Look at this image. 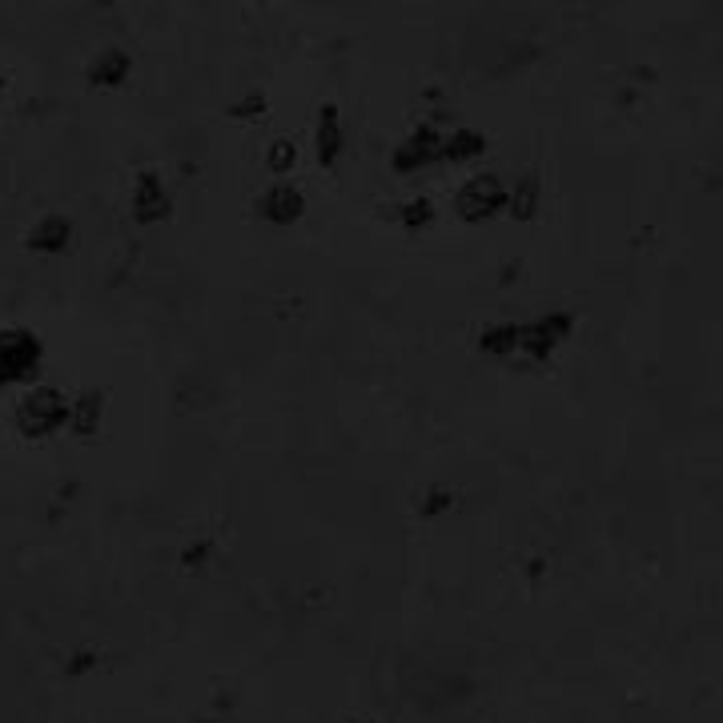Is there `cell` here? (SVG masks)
<instances>
[{"mask_svg": "<svg viewBox=\"0 0 723 723\" xmlns=\"http://www.w3.org/2000/svg\"><path fill=\"white\" fill-rule=\"evenodd\" d=\"M442 149H446L450 157H454V153H478V149H482V141H478V137H466V133H458V137H454V141H446Z\"/></svg>", "mask_w": 723, "mask_h": 723, "instance_id": "cell-8", "label": "cell"}, {"mask_svg": "<svg viewBox=\"0 0 723 723\" xmlns=\"http://www.w3.org/2000/svg\"><path fill=\"white\" fill-rule=\"evenodd\" d=\"M290 161H294V145H290V141H278V145L270 149V165H282V169H286Z\"/></svg>", "mask_w": 723, "mask_h": 723, "instance_id": "cell-9", "label": "cell"}, {"mask_svg": "<svg viewBox=\"0 0 723 723\" xmlns=\"http://www.w3.org/2000/svg\"><path fill=\"white\" fill-rule=\"evenodd\" d=\"M342 149V125H338V109L326 105L322 109V125H318V153L322 161H334V153Z\"/></svg>", "mask_w": 723, "mask_h": 723, "instance_id": "cell-5", "label": "cell"}, {"mask_svg": "<svg viewBox=\"0 0 723 723\" xmlns=\"http://www.w3.org/2000/svg\"><path fill=\"white\" fill-rule=\"evenodd\" d=\"M503 201H507V185H503L499 177H491V173L466 181L462 193H458V209H462L466 217H491Z\"/></svg>", "mask_w": 723, "mask_h": 723, "instance_id": "cell-1", "label": "cell"}, {"mask_svg": "<svg viewBox=\"0 0 723 723\" xmlns=\"http://www.w3.org/2000/svg\"><path fill=\"white\" fill-rule=\"evenodd\" d=\"M262 209H266V217H274V221H290V217L302 213V197H298V189H290V185H274V189L266 193Z\"/></svg>", "mask_w": 723, "mask_h": 723, "instance_id": "cell-3", "label": "cell"}, {"mask_svg": "<svg viewBox=\"0 0 723 723\" xmlns=\"http://www.w3.org/2000/svg\"><path fill=\"white\" fill-rule=\"evenodd\" d=\"M426 217H430V205H426V201H418V205H410V209H406V221H414V225H418V221H426Z\"/></svg>", "mask_w": 723, "mask_h": 723, "instance_id": "cell-10", "label": "cell"}, {"mask_svg": "<svg viewBox=\"0 0 723 723\" xmlns=\"http://www.w3.org/2000/svg\"><path fill=\"white\" fill-rule=\"evenodd\" d=\"M65 418V402L57 394H33L25 402V426L29 430H45V426H57Z\"/></svg>", "mask_w": 723, "mask_h": 723, "instance_id": "cell-2", "label": "cell"}, {"mask_svg": "<svg viewBox=\"0 0 723 723\" xmlns=\"http://www.w3.org/2000/svg\"><path fill=\"white\" fill-rule=\"evenodd\" d=\"M65 241H69V221H65V217H49V221H41L37 233H33V246H37V250H61Z\"/></svg>", "mask_w": 723, "mask_h": 723, "instance_id": "cell-6", "label": "cell"}, {"mask_svg": "<svg viewBox=\"0 0 723 723\" xmlns=\"http://www.w3.org/2000/svg\"><path fill=\"white\" fill-rule=\"evenodd\" d=\"M169 209V201H165V193H161V181L149 173V177H141L137 181V217H161Z\"/></svg>", "mask_w": 723, "mask_h": 723, "instance_id": "cell-4", "label": "cell"}, {"mask_svg": "<svg viewBox=\"0 0 723 723\" xmlns=\"http://www.w3.org/2000/svg\"><path fill=\"white\" fill-rule=\"evenodd\" d=\"M125 69H129L125 53H117V49H105V53L97 57V65H93V81H97V85L121 81V77H125Z\"/></svg>", "mask_w": 723, "mask_h": 723, "instance_id": "cell-7", "label": "cell"}]
</instances>
